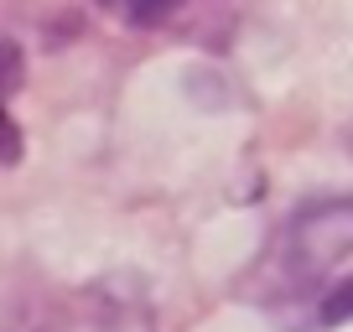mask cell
Wrapping results in <instances>:
<instances>
[{"instance_id": "1", "label": "cell", "mask_w": 353, "mask_h": 332, "mask_svg": "<svg viewBox=\"0 0 353 332\" xmlns=\"http://www.w3.org/2000/svg\"><path fill=\"white\" fill-rule=\"evenodd\" d=\"M281 332H332L353 322V198L301 203L244 280Z\"/></svg>"}, {"instance_id": "2", "label": "cell", "mask_w": 353, "mask_h": 332, "mask_svg": "<svg viewBox=\"0 0 353 332\" xmlns=\"http://www.w3.org/2000/svg\"><path fill=\"white\" fill-rule=\"evenodd\" d=\"M99 6L110 16H120L125 26H135V32H166L182 16H192L203 0H99Z\"/></svg>"}, {"instance_id": "3", "label": "cell", "mask_w": 353, "mask_h": 332, "mask_svg": "<svg viewBox=\"0 0 353 332\" xmlns=\"http://www.w3.org/2000/svg\"><path fill=\"white\" fill-rule=\"evenodd\" d=\"M16 78H21V52L11 42H0V161L21 156V130H16L11 110H6V94L16 89Z\"/></svg>"}]
</instances>
